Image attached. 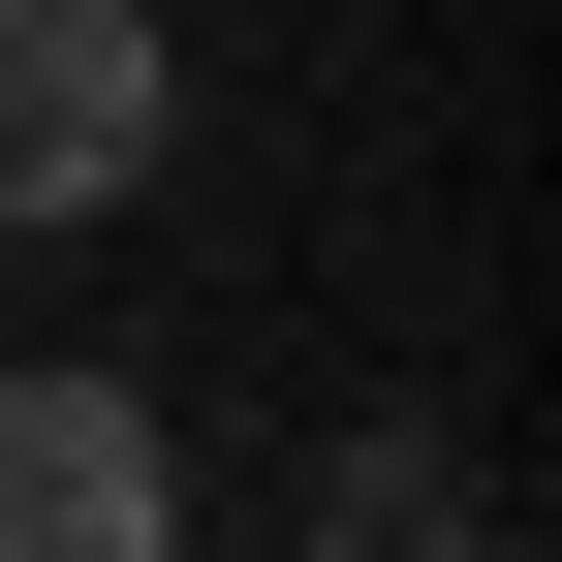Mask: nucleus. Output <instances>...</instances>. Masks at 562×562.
Returning a JSON list of instances; mask_svg holds the SVG:
<instances>
[{
    "label": "nucleus",
    "mask_w": 562,
    "mask_h": 562,
    "mask_svg": "<svg viewBox=\"0 0 562 562\" xmlns=\"http://www.w3.org/2000/svg\"><path fill=\"white\" fill-rule=\"evenodd\" d=\"M438 562H501V531H438Z\"/></svg>",
    "instance_id": "4"
},
{
    "label": "nucleus",
    "mask_w": 562,
    "mask_h": 562,
    "mask_svg": "<svg viewBox=\"0 0 562 562\" xmlns=\"http://www.w3.org/2000/svg\"><path fill=\"white\" fill-rule=\"evenodd\" d=\"M157 125H188L157 0H0V220H125Z\"/></svg>",
    "instance_id": "1"
},
{
    "label": "nucleus",
    "mask_w": 562,
    "mask_h": 562,
    "mask_svg": "<svg viewBox=\"0 0 562 562\" xmlns=\"http://www.w3.org/2000/svg\"><path fill=\"white\" fill-rule=\"evenodd\" d=\"M438 531H469L438 438H344V469H313V562H438Z\"/></svg>",
    "instance_id": "3"
},
{
    "label": "nucleus",
    "mask_w": 562,
    "mask_h": 562,
    "mask_svg": "<svg viewBox=\"0 0 562 562\" xmlns=\"http://www.w3.org/2000/svg\"><path fill=\"white\" fill-rule=\"evenodd\" d=\"M0 562H188V438L125 375H63V344L0 375Z\"/></svg>",
    "instance_id": "2"
}]
</instances>
